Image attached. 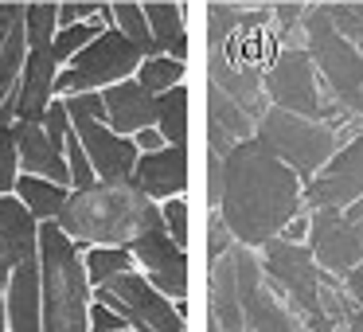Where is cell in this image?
<instances>
[{
	"instance_id": "5b68a950",
	"label": "cell",
	"mask_w": 363,
	"mask_h": 332,
	"mask_svg": "<svg viewBox=\"0 0 363 332\" xmlns=\"http://www.w3.org/2000/svg\"><path fill=\"white\" fill-rule=\"evenodd\" d=\"M301 32H305V51L313 55V67L328 94L344 106L347 114L363 118V51L355 48L347 35L336 32L324 9H313L301 16Z\"/></svg>"
},
{
	"instance_id": "52a82bcc",
	"label": "cell",
	"mask_w": 363,
	"mask_h": 332,
	"mask_svg": "<svg viewBox=\"0 0 363 332\" xmlns=\"http://www.w3.org/2000/svg\"><path fill=\"white\" fill-rule=\"evenodd\" d=\"M141 59H145L141 48L110 24L102 35H94V40L59 71L55 94L71 98V94H86V90H106L121 79H133Z\"/></svg>"
},
{
	"instance_id": "f1b7e54d",
	"label": "cell",
	"mask_w": 363,
	"mask_h": 332,
	"mask_svg": "<svg viewBox=\"0 0 363 332\" xmlns=\"http://www.w3.org/2000/svg\"><path fill=\"white\" fill-rule=\"evenodd\" d=\"M63 153H67V168H71V188L74 192L98 184V172H94V165H90V157H86V149H82V141H79V133H74V129L67 133Z\"/></svg>"
},
{
	"instance_id": "e0dca14e",
	"label": "cell",
	"mask_w": 363,
	"mask_h": 332,
	"mask_svg": "<svg viewBox=\"0 0 363 332\" xmlns=\"http://www.w3.org/2000/svg\"><path fill=\"white\" fill-rule=\"evenodd\" d=\"M9 332H43V285H40V258L20 262L9 285Z\"/></svg>"
},
{
	"instance_id": "8d00e7d4",
	"label": "cell",
	"mask_w": 363,
	"mask_h": 332,
	"mask_svg": "<svg viewBox=\"0 0 363 332\" xmlns=\"http://www.w3.org/2000/svg\"><path fill=\"white\" fill-rule=\"evenodd\" d=\"M133 145H137V153H157V149H164L168 141L157 126H149V129H137L133 133Z\"/></svg>"
},
{
	"instance_id": "4dcf8cb0",
	"label": "cell",
	"mask_w": 363,
	"mask_h": 332,
	"mask_svg": "<svg viewBox=\"0 0 363 332\" xmlns=\"http://www.w3.org/2000/svg\"><path fill=\"white\" fill-rule=\"evenodd\" d=\"M16 176H20L16 137H12V126H0V196L16 192Z\"/></svg>"
},
{
	"instance_id": "7402d4cb",
	"label": "cell",
	"mask_w": 363,
	"mask_h": 332,
	"mask_svg": "<svg viewBox=\"0 0 363 332\" xmlns=\"http://www.w3.org/2000/svg\"><path fill=\"white\" fill-rule=\"evenodd\" d=\"M16 196L24 199L28 211H32L40 223H51V219H59V211L67 207V199H71V188H67V184L48 180V176L20 172V176H16Z\"/></svg>"
},
{
	"instance_id": "484cf974",
	"label": "cell",
	"mask_w": 363,
	"mask_h": 332,
	"mask_svg": "<svg viewBox=\"0 0 363 332\" xmlns=\"http://www.w3.org/2000/svg\"><path fill=\"white\" fill-rule=\"evenodd\" d=\"M110 24H113V20H110V4H106V9H102V16H94V20H79V24L59 28V32H55V40H51V51H55L59 67H63V63H71V59L79 55V51L86 48V43L94 40V35H102Z\"/></svg>"
},
{
	"instance_id": "836d02e7",
	"label": "cell",
	"mask_w": 363,
	"mask_h": 332,
	"mask_svg": "<svg viewBox=\"0 0 363 332\" xmlns=\"http://www.w3.org/2000/svg\"><path fill=\"white\" fill-rule=\"evenodd\" d=\"M106 4H98V0H67V4H59V28L67 24H79V20H94L102 16Z\"/></svg>"
},
{
	"instance_id": "e575fe53",
	"label": "cell",
	"mask_w": 363,
	"mask_h": 332,
	"mask_svg": "<svg viewBox=\"0 0 363 332\" xmlns=\"http://www.w3.org/2000/svg\"><path fill=\"white\" fill-rule=\"evenodd\" d=\"M90 328L94 332H118V328H129V321L113 309H106L102 301H90Z\"/></svg>"
},
{
	"instance_id": "4316f807",
	"label": "cell",
	"mask_w": 363,
	"mask_h": 332,
	"mask_svg": "<svg viewBox=\"0 0 363 332\" xmlns=\"http://www.w3.org/2000/svg\"><path fill=\"white\" fill-rule=\"evenodd\" d=\"M133 79L141 82L145 90H152V94H164L176 82H184V59H172V55H164V51H160V55H149V59H141Z\"/></svg>"
},
{
	"instance_id": "d6a6232c",
	"label": "cell",
	"mask_w": 363,
	"mask_h": 332,
	"mask_svg": "<svg viewBox=\"0 0 363 332\" xmlns=\"http://www.w3.org/2000/svg\"><path fill=\"white\" fill-rule=\"evenodd\" d=\"M43 129H48V137L59 145V149L67 145V133L74 129V121H71V114H67V102H63V98H51L48 114H43Z\"/></svg>"
},
{
	"instance_id": "44dd1931",
	"label": "cell",
	"mask_w": 363,
	"mask_h": 332,
	"mask_svg": "<svg viewBox=\"0 0 363 332\" xmlns=\"http://www.w3.org/2000/svg\"><path fill=\"white\" fill-rule=\"evenodd\" d=\"M145 16L157 48L172 59H188V28H184V9L176 0H145Z\"/></svg>"
},
{
	"instance_id": "4fadbf2b",
	"label": "cell",
	"mask_w": 363,
	"mask_h": 332,
	"mask_svg": "<svg viewBox=\"0 0 363 332\" xmlns=\"http://www.w3.org/2000/svg\"><path fill=\"white\" fill-rule=\"evenodd\" d=\"M55 79H59V59L51 51V43L28 48L24 71H20V82H16V121L43 126V114L55 98Z\"/></svg>"
},
{
	"instance_id": "74e56055",
	"label": "cell",
	"mask_w": 363,
	"mask_h": 332,
	"mask_svg": "<svg viewBox=\"0 0 363 332\" xmlns=\"http://www.w3.org/2000/svg\"><path fill=\"white\" fill-rule=\"evenodd\" d=\"M340 285H344V293L352 297V305H363V262L347 270V274L340 277Z\"/></svg>"
},
{
	"instance_id": "603a6c76",
	"label": "cell",
	"mask_w": 363,
	"mask_h": 332,
	"mask_svg": "<svg viewBox=\"0 0 363 332\" xmlns=\"http://www.w3.org/2000/svg\"><path fill=\"white\" fill-rule=\"evenodd\" d=\"M188 87L184 82H176L172 90H164V94H157V129L164 133L168 145H188Z\"/></svg>"
},
{
	"instance_id": "7bdbcfd3",
	"label": "cell",
	"mask_w": 363,
	"mask_h": 332,
	"mask_svg": "<svg viewBox=\"0 0 363 332\" xmlns=\"http://www.w3.org/2000/svg\"><path fill=\"white\" fill-rule=\"evenodd\" d=\"M246 332H250V328H246Z\"/></svg>"
},
{
	"instance_id": "ffe728a7",
	"label": "cell",
	"mask_w": 363,
	"mask_h": 332,
	"mask_svg": "<svg viewBox=\"0 0 363 332\" xmlns=\"http://www.w3.org/2000/svg\"><path fill=\"white\" fill-rule=\"evenodd\" d=\"M0 238H4V246L12 250L16 266L40 258V219L28 211V204L16 192L0 196Z\"/></svg>"
},
{
	"instance_id": "7c38bea8",
	"label": "cell",
	"mask_w": 363,
	"mask_h": 332,
	"mask_svg": "<svg viewBox=\"0 0 363 332\" xmlns=\"http://www.w3.org/2000/svg\"><path fill=\"white\" fill-rule=\"evenodd\" d=\"M71 121H74V133H79L90 165H94L98 180H110V184L133 180L137 157H141L133 137L118 133V129H110L102 118H86V114H71Z\"/></svg>"
},
{
	"instance_id": "30bf717a",
	"label": "cell",
	"mask_w": 363,
	"mask_h": 332,
	"mask_svg": "<svg viewBox=\"0 0 363 332\" xmlns=\"http://www.w3.org/2000/svg\"><path fill=\"white\" fill-rule=\"evenodd\" d=\"M305 243L313 250L316 266L332 277H344L352 266L363 262V243L340 207H308V238Z\"/></svg>"
},
{
	"instance_id": "cb8c5ba5",
	"label": "cell",
	"mask_w": 363,
	"mask_h": 332,
	"mask_svg": "<svg viewBox=\"0 0 363 332\" xmlns=\"http://www.w3.org/2000/svg\"><path fill=\"white\" fill-rule=\"evenodd\" d=\"M110 20H113V28H118L121 35H129V40L141 48L145 59H149V55H160L157 40H152V32H149L145 4H137V0H113V4H110Z\"/></svg>"
},
{
	"instance_id": "277c9868",
	"label": "cell",
	"mask_w": 363,
	"mask_h": 332,
	"mask_svg": "<svg viewBox=\"0 0 363 332\" xmlns=\"http://www.w3.org/2000/svg\"><path fill=\"white\" fill-rule=\"evenodd\" d=\"M262 90L269 94V106L293 110L301 118L328 121L332 129H344V121H359L355 114H347L336 98L328 94V87H320V74L313 67V55L305 48H281L269 59L266 74H262Z\"/></svg>"
},
{
	"instance_id": "1f68e13d",
	"label": "cell",
	"mask_w": 363,
	"mask_h": 332,
	"mask_svg": "<svg viewBox=\"0 0 363 332\" xmlns=\"http://www.w3.org/2000/svg\"><path fill=\"white\" fill-rule=\"evenodd\" d=\"M324 12H328L340 35H347L352 43H363V0L359 4H328Z\"/></svg>"
},
{
	"instance_id": "60d3db41",
	"label": "cell",
	"mask_w": 363,
	"mask_h": 332,
	"mask_svg": "<svg viewBox=\"0 0 363 332\" xmlns=\"http://www.w3.org/2000/svg\"><path fill=\"white\" fill-rule=\"evenodd\" d=\"M12 270H16V258H12V250L4 246V238H0V285H9Z\"/></svg>"
},
{
	"instance_id": "f35d334b",
	"label": "cell",
	"mask_w": 363,
	"mask_h": 332,
	"mask_svg": "<svg viewBox=\"0 0 363 332\" xmlns=\"http://www.w3.org/2000/svg\"><path fill=\"white\" fill-rule=\"evenodd\" d=\"M281 238H285V243H305V238H308V215H305V211L293 215V219L285 223Z\"/></svg>"
},
{
	"instance_id": "f546056e",
	"label": "cell",
	"mask_w": 363,
	"mask_h": 332,
	"mask_svg": "<svg viewBox=\"0 0 363 332\" xmlns=\"http://www.w3.org/2000/svg\"><path fill=\"white\" fill-rule=\"evenodd\" d=\"M160 219H164V231L176 238V243L188 250V238H191V207L184 196H172V199H160Z\"/></svg>"
},
{
	"instance_id": "6da1fadb",
	"label": "cell",
	"mask_w": 363,
	"mask_h": 332,
	"mask_svg": "<svg viewBox=\"0 0 363 332\" xmlns=\"http://www.w3.org/2000/svg\"><path fill=\"white\" fill-rule=\"evenodd\" d=\"M215 211L235 243L262 250L293 215L305 211V184L266 141L246 137L223 157V192Z\"/></svg>"
},
{
	"instance_id": "9a60e30c",
	"label": "cell",
	"mask_w": 363,
	"mask_h": 332,
	"mask_svg": "<svg viewBox=\"0 0 363 332\" xmlns=\"http://www.w3.org/2000/svg\"><path fill=\"white\" fill-rule=\"evenodd\" d=\"M102 102H106V126L125 137H133L137 129L157 126V94L145 90L137 79H121L113 87H106Z\"/></svg>"
},
{
	"instance_id": "d6986e66",
	"label": "cell",
	"mask_w": 363,
	"mask_h": 332,
	"mask_svg": "<svg viewBox=\"0 0 363 332\" xmlns=\"http://www.w3.org/2000/svg\"><path fill=\"white\" fill-rule=\"evenodd\" d=\"M28 59V32H24V4L4 0L0 4V106L16 90L20 71Z\"/></svg>"
},
{
	"instance_id": "b9f144b4",
	"label": "cell",
	"mask_w": 363,
	"mask_h": 332,
	"mask_svg": "<svg viewBox=\"0 0 363 332\" xmlns=\"http://www.w3.org/2000/svg\"><path fill=\"white\" fill-rule=\"evenodd\" d=\"M90 332H94V328H90ZM118 332H137V328H118Z\"/></svg>"
},
{
	"instance_id": "8fae6325",
	"label": "cell",
	"mask_w": 363,
	"mask_h": 332,
	"mask_svg": "<svg viewBox=\"0 0 363 332\" xmlns=\"http://www.w3.org/2000/svg\"><path fill=\"white\" fill-rule=\"evenodd\" d=\"M129 250H133V262L145 270V277H149L168 301L188 297V250H184L164 227L137 235L133 243H129Z\"/></svg>"
},
{
	"instance_id": "2e32d148",
	"label": "cell",
	"mask_w": 363,
	"mask_h": 332,
	"mask_svg": "<svg viewBox=\"0 0 363 332\" xmlns=\"http://www.w3.org/2000/svg\"><path fill=\"white\" fill-rule=\"evenodd\" d=\"M12 137H16V153H20V172L48 176V180L67 184V188H71L67 153L48 137V129L35 126V121H12Z\"/></svg>"
},
{
	"instance_id": "9c48e42d",
	"label": "cell",
	"mask_w": 363,
	"mask_h": 332,
	"mask_svg": "<svg viewBox=\"0 0 363 332\" xmlns=\"http://www.w3.org/2000/svg\"><path fill=\"white\" fill-rule=\"evenodd\" d=\"M363 196V129L355 137H347L336 153L328 157V165L305 184V207H340Z\"/></svg>"
},
{
	"instance_id": "8992f818",
	"label": "cell",
	"mask_w": 363,
	"mask_h": 332,
	"mask_svg": "<svg viewBox=\"0 0 363 332\" xmlns=\"http://www.w3.org/2000/svg\"><path fill=\"white\" fill-rule=\"evenodd\" d=\"M254 137L266 141L293 172L301 176V184H308L328 157L340 149V133L328 126V121H316V118H301L293 110H281V106H266L254 126Z\"/></svg>"
},
{
	"instance_id": "3957f363",
	"label": "cell",
	"mask_w": 363,
	"mask_h": 332,
	"mask_svg": "<svg viewBox=\"0 0 363 332\" xmlns=\"http://www.w3.org/2000/svg\"><path fill=\"white\" fill-rule=\"evenodd\" d=\"M40 285L43 332H90V282L82 246L63 235L55 219L40 223Z\"/></svg>"
},
{
	"instance_id": "d4e9b609",
	"label": "cell",
	"mask_w": 363,
	"mask_h": 332,
	"mask_svg": "<svg viewBox=\"0 0 363 332\" xmlns=\"http://www.w3.org/2000/svg\"><path fill=\"white\" fill-rule=\"evenodd\" d=\"M82 266H86L90 289H98V285H106L110 277L133 270V250H129V246H86V250H82Z\"/></svg>"
},
{
	"instance_id": "ac0fdd59",
	"label": "cell",
	"mask_w": 363,
	"mask_h": 332,
	"mask_svg": "<svg viewBox=\"0 0 363 332\" xmlns=\"http://www.w3.org/2000/svg\"><path fill=\"white\" fill-rule=\"evenodd\" d=\"M254 126H258V121H254L235 98L223 94L215 82H207V137H211V153L227 157L238 141L254 137Z\"/></svg>"
},
{
	"instance_id": "ab89813d",
	"label": "cell",
	"mask_w": 363,
	"mask_h": 332,
	"mask_svg": "<svg viewBox=\"0 0 363 332\" xmlns=\"http://www.w3.org/2000/svg\"><path fill=\"white\" fill-rule=\"evenodd\" d=\"M344 219L352 223V231L359 235V243H363V196L355 199V204H347V207H344Z\"/></svg>"
},
{
	"instance_id": "5bb4252c",
	"label": "cell",
	"mask_w": 363,
	"mask_h": 332,
	"mask_svg": "<svg viewBox=\"0 0 363 332\" xmlns=\"http://www.w3.org/2000/svg\"><path fill=\"white\" fill-rule=\"evenodd\" d=\"M188 145H164L157 153H141L133 168V184L149 199H172L188 192Z\"/></svg>"
},
{
	"instance_id": "d590c367",
	"label": "cell",
	"mask_w": 363,
	"mask_h": 332,
	"mask_svg": "<svg viewBox=\"0 0 363 332\" xmlns=\"http://www.w3.org/2000/svg\"><path fill=\"white\" fill-rule=\"evenodd\" d=\"M207 246H211V258H219V254H227L230 246H235V235L227 231V223H223L219 211L211 215V235H207Z\"/></svg>"
},
{
	"instance_id": "83f0119b",
	"label": "cell",
	"mask_w": 363,
	"mask_h": 332,
	"mask_svg": "<svg viewBox=\"0 0 363 332\" xmlns=\"http://www.w3.org/2000/svg\"><path fill=\"white\" fill-rule=\"evenodd\" d=\"M24 32H28V48H43V43L55 40V32H59V4L55 0L24 4Z\"/></svg>"
},
{
	"instance_id": "ba28073f",
	"label": "cell",
	"mask_w": 363,
	"mask_h": 332,
	"mask_svg": "<svg viewBox=\"0 0 363 332\" xmlns=\"http://www.w3.org/2000/svg\"><path fill=\"white\" fill-rule=\"evenodd\" d=\"M94 301L121 313L129 321V328L137 332H188V316L137 270H125V274L110 277L106 285H98Z\"/></svg>"
},
{
	"instance_id": "7a4b0ae2",
	"label": "cell",
	"mask_w": 363,
	"mask_h": 332,
	"mask_svg": "<svg viewBox=\"0 0 363 332\" xmlns=\"http://www.w3.org/2000/svg\"><path fill=\"white\" fill-rule=\"evenodd\" d=\"M59 227L67 238L86 250V246H129L145 231L164 227L160 204L149 199L133 180H98L90 188H71V199L59 211Z\"/></svg>"
}]
</instances>
